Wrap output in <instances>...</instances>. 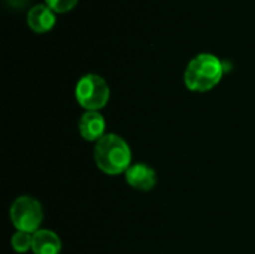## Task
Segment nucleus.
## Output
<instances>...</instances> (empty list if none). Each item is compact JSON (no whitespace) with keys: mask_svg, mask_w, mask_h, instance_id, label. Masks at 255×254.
I'll return each instance as SVG.
<instances>
[{"mask_svg":"<svg viewBox=\"0 0 255 254\" xmlns=\"http://www.w3.org/2000/svg\"><path fill=\"white\" fill-rule=\"evenodd\" d=\"M9 217L13 228L19 232L36 234L43 220L40 204L30 196H21L13 201L9 210Z\"/></svg>","mask_w":255,"mask_h":254,"instance_id":"3","label":"nucleus"},{"mask_svg":"<svg viewBox=\"0 0 255 254\" xmlns=\"http://www.w3.org/2000/svg\"><path fill=\"white\" fill-rule=\"evenodd\" d=\"M105 118L99 111H87L79 120V133L85 141H100L105 136Z\"/></svg>","mask_w":255,"mask_h":254,"instance_id":"6","label":"nucleus"},{"mask_svg":"<svg viewBox=\"0 0 255 254\" xmlns=\"http://www.w3.org/2000/svg\"><path fill=\"white\" fill-rule=\"evenodd\" d=\"M10 244H12V249L16 253H27L33 247V234H27V232L16 231L12 235V238H10Z\"/></svg>","mask_w":255,"mask_h":254,"instance_id":"9","label":"nucleus"},{"mask_svg":"<svg viewBox=\"0 0 255 254\" xmlns=\"http://www.w3.org/2000/svg\"><path fill=\"white\" fill-rule=\"evenodd\" d=\"M76 3H78V0H45V4L58 13H64V12L72 10L76 6Z\"/></svg>","mask_w":255,"mask_h":254,"instance_id":"10","label":"nucleus"},{"mask_svg":"<svg viewBox=\"0 0 255 254\" xmlns=\"http://www.w3.org/2000/svg\"><path fill=\"white\" fill-rule=\"evenodd\" d=\"M126 180L130 187L140 192H149L157 183V175L151 166L145 163H136L127 169Z\"/></svg>","mask_w":255,"mask_h":254,"instance_id":"5","label":"nucleus"},{"mask_svg":"<svg viewBox=\"0 0 255 254\" xmlns=\"http://www.w3.org/2000/svg\"><path fill=\"white\" fill-rule=\"evenodd\" d=\"M27 22L34 33H48L55 24V12L46 4H36L30 7Z\"/></svg>","mask_w":255,"mask_h":254,"instance_id":"7","label":"nucleus"},{"mask_svg":"<svg viewBox=\"0 0 255 254\" xmlns=\"http://www.w3.org/2000/svg\"><path fill=\"white\" fill-rule=\"evenodd\" d=\"M94 162L108 175L126 174L131 166V151L127 142L118 135L108 133L94 147Z\"/></svg>","mask_w":255,"mask_h":254,"instance_id":"1","label":"nucleus"},{"mask_svg":"<svg viewBox=\"0 0 255 254\" xmlns=\"http://www.w3.org/2000/svg\"><path fill=\"white\" fill-rule=\"evenodd\" d=\"M75 94L78 103L84 109L99 111L109 100V87L102 76L96 73H88L78 81Z\"/></svg>","mask_w":255,"mask_h":254,"instance_id":"4","label":"nucleus"},{"mask_svg":"<svg viewBox=\"0 0 255 254\" xmlns=\"http://www.w3.org/2000/svg\"><path fill=\"white\" fill-rule=\"evenodd\" d=\"M223 73L224 66L217 55L199 54L188 63L184 81L188 90L203 93L212 90L221 81Z\"/></svg>","mask_w":255,"mask_h":254,"instance_id":"2","label":"nucleus"},{"mask_svg":"<svg viewBox=\"0 0 255 254\" xmlns=\"http://www.w3.org/2000/svg\"><path fill=\"white\" fill-rule=\"evenodd\" d=\"M31 252L34 254H60L61 241L57 234L48 229H39L33 234V247Z\"/></svg>","mask_w":255,"mask_h":254,"instance_id":"8","label":"nucleus"},{"mask_svg":"<svg viewBox=\"0 0 255 254\" xmlns=\"http://www.w3.org/2000/svg\"><path fill=\"white\" fill-rule=\"evenodd\" d=\"M4 1L7 3V6L15 7V9H21L28 3V0H4Z\"/></svg>","mask_w":255,"mask_h":254,"instance_id":"11","label":"nucleus"}]
</instances>
